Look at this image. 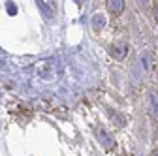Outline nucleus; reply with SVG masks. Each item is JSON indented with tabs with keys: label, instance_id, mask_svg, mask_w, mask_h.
<instances>
[{
	"label": "nucleus",
	"instance_id": "f03ea898",
	"mask_svg": "<svg viewBox=\"0 0 158 156\" xmlns=\"http://www.w3.org/2000/svg\"><path fill=\"white\" fill-rule=\"evenodd\" d=\"M106 8L111 15H121L124 11V0H106Z\"/></svg>",
	"mask_w": 158,
	"mask_h": 156
},
{
	"label": "nucleus",
	"instance_id": "423d86ee",
	"mask_svg": "<svg viewBox=\"0 0 158 156\" xmlns=\"http://www.w3.org/2000/svg\"><path fill=\"white\" fill-rule=\"evenodd\" d=\"M137 6H139L143 11H149V6H151V2H149V0H137Z\"/></svg>",
	"mask_w": 158,
	"mask_h": 156
},
{
	"label": "nucleus",
	"instance_id": "39448f33",
	"mask_svg": "<svg viewBox=\"0 0 158 156\" xmlns=\"http://www.w3.org/2000/svg\"><path fill=\"white\" fill-rule=\"evenodd\" d=\"M111 53H113L115 56H118V58H123V56L126 55V45H123V43H121V47H113V49H111Z\"/></svg>",
	"mask_w": 158,
	"mask_h": 156
},
{
	"label": "nucleus",
	"instance_id": "0eeeda50",
	"mask_svg": "<svg viewBox=\"0 0 158 156\" xmlns=\"http://www.w3.org/2000/svg\"><path fill=\"white\" fill-rule=\"evenodd\" d=\"M152 15H154V19L158 21V0H154V2H152Z\"/></svg>",
	"mask_w": 158,
	"mask_h": 156
},
{
	"label": "nucleus",
	"instance_id": "7ed1b4c3",
	"mask_svg": "<svg viewBox=\"0 0 158 156\" xmlns=\"http://www.w3.org/2000/svg\"><path fill=\"white\" fill-rule=\"evenodd\" d=\"M106 25H107L106 15L104 13H94V17H92V30L94 32H100V30H104Z\"/></svg>",
	"mask_w": 158,
	"mask_h": 156
},
{
	"label": "nucleus",
	"instance_id": "20e7f679",
	"mask_svg": "<svg viewBox=\"0 0 158 156\" xmlns=\"http://www.w3.org/2000/svg\"><path fill=\"white\" fill-rule=\"evenodd\" d=\"M149 105H151V113L158 119V94H154V92L149 94Z\"/></svg>",
	"mask_w": 158,
	"mask_h": 156
},
{
	"label": "nucleus",
	"instance_id": "f257e3e1",
	"mask_svg": "<svg viewBox=\"0 0 158 156\" xmlns=\"http://www.w3.org/2000/svg\"><path fill=\"white\" fill-rule=\"evenodd\" d=\"M38 6L47 19H53L56 15V2L55 0H38Z\"/></svg>",
	"mask_w": 158,
	"mask_h": 156
}]
</instances>
